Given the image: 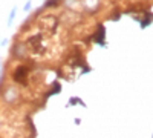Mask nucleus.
<instances>
[{
	"label": "nucleus",
	"mask_w": 153,
	"mask_h": 138,
	"mask_svg": "<svg viewBox=\"0 0 153 138\" xmlns=\"http://www.w3.org/2000/svg\"><path fill=\"white\" fill-rule=\"evenodd\" d=\"M15 12H17V8H14V9L11 11V14H9V20H8V25H11V23H12V20H14V17H15Z\"/></svg>",
	"instance_id": "f257e3e1"
},
{
	"label": "nucleus",
	"mask_w": 153,
	"mask_h": 138,
	"mask_svg": "<svg viewBox=\"0 0 153 138\" xmlns=\"http://www.w3.org/2000/svg\"><path fill=\"white\" fill-rule=\"evenodd\" d=\"M31 9V2H28L26 3V6H25V11H29Z\"/></svg>",
	"instance_id": "f03ea898"
}]
</instances>
